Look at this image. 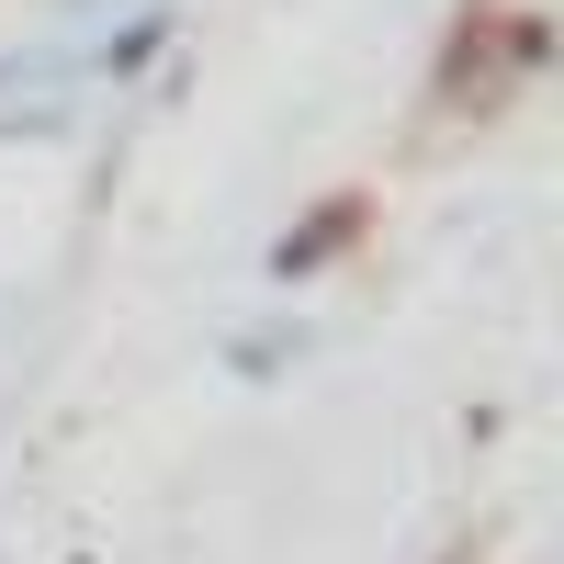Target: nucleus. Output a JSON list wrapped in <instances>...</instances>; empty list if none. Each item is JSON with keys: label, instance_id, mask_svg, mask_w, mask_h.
I'll list each match as a JSON object with an SVG mask.
<instances>
[{"label": "nucleus", "instance_id": "7ed1b4c3", "mask_svg": "<svg viewBox=\"0 0 564 564\" xmlns=\"http://www.w3.org/2000/svg\"><path fill=\"white\" fill-rule=\"evenodd\" d=\"M305 361V327L282 316V327H249V339H226V372H238V384H271V372H294Z\"/></svg>", "mask_w": 564, "mask_h": 564}, {"label": "nucleus", "instance_id": "f03ea898", "mask_svg": "<svg viewBox=\"0 0 564 564\" xmlns=\"http://www.w3.org/2000/svg\"><path fill=\"white\" fill-rule=\"evenodd\" d=\"M361 249V193H327L294 238H271V282H316L327 260H350Z\"/></svg>", "mask_w": 564, "mask_h": 564}, {"label": "nucleus", "instance_id": "f257e3e1", "mask_svg": "<svg viewBox=\"0 0 564 564\" xmlns=\"http://www.w3.org/2000/svg\"><path fill=\"white\" fill-rule=\"evenodd\" d=\"M170 45H181V12H170V0H135V12H113L102 34H79V90H135V79H159Z\"/></svg>", "mask_w": 564, "mask_h": 564}]
</instances>
